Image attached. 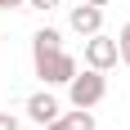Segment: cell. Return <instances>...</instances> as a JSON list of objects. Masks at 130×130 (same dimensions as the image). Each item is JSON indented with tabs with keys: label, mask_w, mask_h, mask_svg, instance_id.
I'll return each mask as SVG.
<instances>
[{
	"label": "cell",
	"mask_w": 130,
	"mask_h": 130,
	"mask_svg": "<svg viewBox=\"0 0 130 130\" xmlns=\"http://www.w3.org/2000/svg\"><path fill=\"white\" fill-rule=\"evenodd\" d=\"M31 63H36V76L45 85H67V81L76 76V58L63 50V45H54V50H31Z\"/></svg>",
	"instance_id": "cell-1"
},
{
	"label": "cell",
	"mask_w": 130,
	"mask_h": 130,
	"mask_svg": "<svg viewBox=\"0 0 130 130\" xmlns=\"http://www.w3.org/2000/svg\"><path fill=\"white\" fill-rule=\"evenodd\" d=\"M103 94H108V76L99 67H85V72H76V76L67 81L72 108H94V103H103Z\"/></svg>",
	"instance_id": "cell-2"
},
{
	"label": "cell",
	"mask_w": 130,
	"mask_h": 130,
	"mask_svg": "<svg viewBox=\"0 0 130 130\" xmlns=\"http://www.w3.org/2000/svg\"><path fill=\"white\" fill-rule=\"evenodd\" d=\"M121 54H117V40L103 36V31H94L90 40H85V67H99V72H108V67H117Z\"/></svg>",
	"instance_id": "cell-3"
},
{
	"label": "cell",
	"mask_w": 130,
	"mask_h": 130,
	"mask_svg": "<svg viewBox=\"0 0 130 130\" xmlns=\"http://www.w3.org/2000/svg\"><path fill=\"white\" fill-rule=\"evenodd\" d=\"M67 23H72V31H76V36H94V31L103 27V9H99V5H85V0H81L76 9H72V18H67Z\"/></svg>",
	"instance_id": "cell-4"
},
{
	"label": "cell",
	"mask_w": 130,
	"mask_h": 130,
	"mask_svg": "<svg viewBox=\"0 0 130 130\" xmlns=\"http://www.w3.org/2000/svg\"><path fill=\"white\" fill-rule=\"evenodd\" d=\"M27 117L36 121V126H50L54 117H58V99H54V94H31V99H27Z\"/></svg>",
	"instance_id": "cell-5"
},
{
	"label": "cell",
	"mask_w": 130,
	"mask_h": 130,
	"mask_svg": "<svg viewBox=\"0 0 130 130\" xmlns=\"http://www.w3.org/2000/svg\"><path fill=\"white\" fill-rule=\"evenodd\" d=\"M67 130H94V117H90V108H76V112H67L63 117Z\"/></svg>",
	"instance_id": "cell-6"
},
{
	"label": "cell",
	"mask_w": 130,
	"mask_h": 130,
	"mask_svg": "<svg viewBox=\"0 0 130 130\" xmlns=\"http://www.w3.org/2000/svg\"><path fill=\"white\" fill-rule=\"evenodd\" d=\"M54 45H63V36H58L54 27H40L36 36H31V50H54Z\"/></svg>",
	"instance_id": "cell-7"
},
{
	"label": "cell",
	"mask_w": 130,
	"mask_h": 130,
	"mask_svg": "<svg viewBox=\"0 0 130 130\" xmlns=\"http://www.w3.org/2000/svg\"><path fill=\"white\" fill-rule=\"evenodd\" d=\"M117 54H121V63L130 67V23L121 27V36H117Z\"/></svg>",
	"instance_id": "cell-8"
},
{
	"label": "cell",
	"mask_w": 130,
	"mask_h": 130,
	"mask_svg": "<svg viewBox=\"0 0 130 130\" xmlns=\"http://www.w3.org/2000/svg\"><path fill=\"white\" fill-rule=\"evenodd\" d=\"M0 130H23V126H18V117H13V112H0Z\"/></svg>",
	"instance_id": "cell-9"
},
{
	"label": "cell",
	"mask_w": 130,
	"mask_h": 130,
	"mask_svg": "<svg viewBox=\"0 0 130 130\" xmlns=\"http://www.w3.org/2000/svg\"><path fill=\"white\" fill-rule=\"evenodd\" d=\"M27 5H31V9H40V13H50L54 5H58V0H27Z\"/></svg>",
	"instance_id": "cell-10"
},
{
	"label": "cell",
	"mask_w": 130,
	"mask_h": 130,
	"mask_svg": "<svg viewBox=\"0 0 130 130\" xmlns=\"http://www.w3.org/2000/svg\"><path fill=\"white\" fill-rule=\"evenodd\" d=\"M18 5H27V0H0V9H18Z\"/></svg>",
	"instance_id": "cell-11"
},
{
	"label": "cell",
	"mask_w": 130,
	"mask_h": 130,
	"mask_svg": "<svg viewBox=\"0 0 130 130\" xmlns=\"http://www.w3.org/2000/svg\"><path fill=\"white\" fill-rule=\"evenodd\" d=\"M45 130H67V126H63V117H54V121H50Z\"/></svg>",
	"instance_id": "cell-12"
},
{
	"label": "cell",
	"mask_w": 130,
	"mask_h": 130,
	"mask_svg": "<svg viewBox=\"0 0 130 130\" xmlns=\"http://www.w3.org/2000/svg\"><path fill=\"white\" fill-rule=\"evenodd\" d=\"M85 5H99V9H103V5H112V0H85Z\"/></svg>",
	"instance_id": "cell-13"
}]
</instances>
